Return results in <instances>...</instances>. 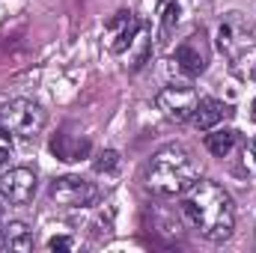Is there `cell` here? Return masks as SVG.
Masks as SVG:
<instances>
[{
    "instance_id": "1",
    "label": "cell",
    "mask_w": 256,
    "mask_h": 253,
    "mask_svg": "<svg viewBox=\"0 0 256 253\" xmlns=\"http://www.w3.org/2000/svg\"><path fill=\"white\" fill-rule=\"evenodd\" d=\"M182 218L206 242H226L236 230V202L230 190L212 179H196L182 194Z\"/></svg>"
},
{
    "instance_id": "2",
    "label": "cell",
    "mask_w": 256,
    "mask_h": 253,
    "mask_svg": "<svg viewBox=\"0 0 256 253\" xmlns=\"http://www.w3.org/2000/svg\"><path fill=\"white\" fill-rule=\"evenodd\" d=\"M200 179L196 161L185 146H164L146 164V188L155 196H182Z\"/></svg>"
},
{
    "instance_id": "3",
    "label": "cell",
    "mask_w": 256,
    "mask_h": 253,
    "mask_svg": "<svg viewBox=\"0 0 256 253\" xmlns=\"http://www.w3.org/2000/svg\"><path fill=\"white\" fill-rule=\"evenodd\" d=\"M45 128V110L30 98H12L0 108V131L6 137L30 140Z\"/></svg>"
},
{
    "instance_id": "4",
    "label": "cell",
    "mask_w": 256,
    "mask_h": 253,
    "mask_svg": "<svg viewBox=\"0 0 256 253\" xmlns=\"http://www.w3.org/2000/svg\"><path fill=\"white\" fill-rule=\"evenodd\" d=\"M218 48L232 60L242 63L248 54H256V33L242 12H226L218 27Z\"/></svg>"
},
{
    "instance_id": "5",
    "label": "cell",
    "mask_w": 256,
    "mask_h": 253,
    "mask_svg": "<svg viewBox=\"0 0 256 253\" xmlns=\"http://www.w3.org/2000/svg\"><path fill=\"white\" fill-rule=\"evenodd\" d=\"M48 196H51V202H57L63 208H86L102 196V190L96 182H90L84 176H57L48 188Z\"/></svg>"
},
{
    "instance_id": "6",
    "label": "cell",
    "mask_w": 256,
    "mask_h": 253,
    "mask_svg": "<svg viewBox=\"0 0 256 253\" xmlns=\"http://www.w3.org/2000/svg\"><path fill=\"white\" fill-rule=\"evenodd\" d=\"M208 57H212V48H208V39L206 33H191L188 39H182L173 51V63L179 66V72H185L188 78H196L206 72L208 66Z\"/></svg>"
},
{
    "instance_id": "7",
    "label": "cell",
    "mask_w": 256,
    "mask_h": 253,
    "mask_svg": "<svg viewBox=\"0 0 256 253\" xmlns=\"http://www.w3.org/2000/svg\"><path fill=\"white\" fill-rule=\"evenodd\" d=\"M155 104H158V110H161L170 122H188L191 114H194V108H196V92H194L191 86L170 84V86H164V90L158 92Z\"/></svg>"
},
{
    "instance_id": "8",
    "label": "cell",
    "mask_w": 256,
    "mask_h": 253,
    "mask_svg": "<svg viewBox=\"0 0 256 253\" xmlns=\"http://www.w3.org/2000/svg\"><path fill=\"white\" fill-rule=\"evenodd\" d=\"M137 33H140V21L131 9H120L104 21V39H108L110 54H126L134 45Z\"/></svg>"
},
{
    "instance_id": "9",
    "label": "cell",
    "mask_w": 256,
    "mask_h": 253,
    "mask_svg": "<svg viewBox=\"0 0 256 253\" xmlns=\"http://www.w3.org/2000/svg\"><path fill=\"white\" fill-rule=\"evenodd\" d=\"M36 194V173L30 167H12L0 176V202L6 206H27Z\"/></svg>"
},
{
    "instance_id": "10",
    "label": "cell",
    "mask_w": 256,
    "mask_h": 253,
    "mask_svg": "<svg viewBox=\"0 0 256 253\" xmlns=\"http://www.w3.org/2000/svg\"><path fill=\"white\" fill-rule=\"evenodd\" d=\"M230 116H232V108L226 102H220V98H196L191 122L200 131H212V128H218L224 120H230Z\"/></svg>"
},
{
    "instance_id": "11",
    "label": "cell",
    "mask_w": 256,
    "mask_h": 253,
    "mask_svg": "<svg viewBox=\"0 0 256 253\" xmlns=\"http://www.w3.org/2000/svg\"><path fill=\"white\" fill-rule=\"evenodd\" d=\"M51 152L60 158V161H80V158H86L90 155V140L86 137H74V134H57L54 140H51Z\"/></svg>"
},
{
    "instance_id": "12",
    "label": "cell",
    "mask_w": 256,
    "mask_h": 253,
    "mask_svg": "<svg viewBox=\"0 0 256 253\" xmlns=\"http://www.w3.org/2000/svg\"><path fill=\"white\" fill-rule=\"evenodd\" d=\"M0 244L6 250H33V230L21 220H12V224H3L0 226Z\"/></svg>"
},
{
    "instance_id": "13",
    "label": "cell",
    "mask_w": 256,
    "mask_h": 253,
    "mask_svg": "<svg viewBox=\"0 0 256 253\" xmlns=\"http://www.w3.org/2000/svg\"><path fill=\"white\" fill-rule=\"evenodd\" d=\"M236 146H238V131H236V128H220V131L206 134V149H208L214 158H226Z\"/></svg>"
},
{
    "instance_id": "14",
    "label": "cell",
    "mask_w": 256,
    "mask_h": 253,
    "mask_svg": "<svg viewBox=\"0 0 256 253\" xmlns=\"http://www.w3.org/2000/svg\"><path fill=\"white\" fill-rule=\"evenodd\" d=\"M120 164H122V158H120V152H114V149H104V152L98 155V161H96V173H104V176H114V173L120 170Z\"/></svg>"
},
{
    "instance_id": "15",
    "label": "cell",
    "mask_w": 256,
    "mask_h": 253,
    "mask_svg": "<svg viewBox=\"0 0 256 253\" xmlns=\"http://www.w3.org/2000/svg\"><path fill=\"white\" fill-rule=\"evenodd\" d=\"M72 238H66V236H54L51 242H48V250H72Z\"/></svg>"
},
{
    "instance_id": "16",
    "label": "cell",
    "mask_w": 256,
    "mask_h": 253,
    "mask_svg": "<svg viewBox=\"0 0 256 253\" xmlns=\"http://www.w3.org/2000/svg\"><path fill=\"white\" fill-rule=\"evenodd\" d=\"M3 164H9V149L0 146V167H3Z\"/></svg>"
},
{
    "instance_id": "17",
    "label": "cell",
    "mask_w": 256,
    "mask_h": 253,
    "mask_svg": "<svg viewBox=\"0 0 256 253\" xmlns=\"http://www.w3.org/2000/svg\"><path fill=\"white\" fill-rule=\"evenodd\" d=\"M250 155H254V164H256V140H254V146H250Z\"/></svg>"
},
{
    "instance_id": "18",
    "label": "cell",
    "mask_w": 256,
    "mask_h": 253,
    "mask_svg": "<svg viewBox=\"0 0 256 253\" xmlns=\"http://www.w3.org/2000/svg\"><path fill=\"white\" fill-rule=\"evenodd\" d=\"M254 108H256V102H254ZM254 120H256V114H254Z\"/></svg>"
}]
</instances>
